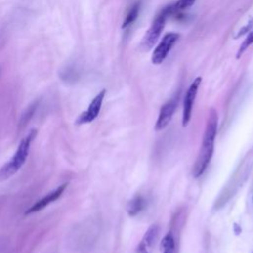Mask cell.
Instances as JSON below:
<instances>
[{
    "mask_svg": "<svg viewBox=\"0 0 253 253\" xmlns=\"http://www.w3.org/2000/svg\"><path fill=\"white\" fill-rule=\"evenodd\" d=\"M36 135L37 129L34 128L21 140L14 156L0 168V182L9 179L24 165L28 158L31 144Z\"/></svg>",
    "mask_w": 253,
    "mask_h": 253,
    "instance_id": "1",
    "label": "cell"
},
{
    "mask_svg": "<svg viewBox=\"0 0 253 253\" xmlns=\"http://www.w3.org/2000/svg\"><path fill=\"white\" fill-rule=\"evenodd\" d=\"M173 13H174L173 6H168V7H165L163 10H161L160 13L156 16L152 25L146 31V33L144 34V36L142 38L140 47L143 50H149L153 47V45L158 41V39L165 27L166 19L168 18L169 15H171Z\"/></svg>",
    "mask_w": 253,
    "mask_h": 253,
    "instance_id": "2",
    "label": "cell"
},
{
    "mask_svg": "<svg viewBox=\"0 0 253 253\" xmlns=\"http://www.w3.org/2000/svg\"><path fill=\"white\" fill-rule=\"evenodd\" d=\"M179 37L180 36L177 33H168L162 38V40L152 52L151 61L153 64L158 65L165 60L169 51L172 49V47L178 41Z\"/></svg>",
    "mask_w": 253,
    "mask_h": 253,
    "instance_id": "3",
    "label": "cell"
},
{
    "mask_svg": "<svg viewBox=\"0 0 253 253\" xmlns=\"http://www.w3.org/2000/svg\"><path fill=\"white\" fill-rule=\"evenodd\" d=\"M213 145L214 142H205L202 141L200 150L198 152L197 159L195 161V164L193 166V176L194 178L200 177L205 170L207 169L213 153Z\"/></svg>",
    "mask_w": 253,
    "mask_h": 253,
    "instance_id": "4",
    "label": "cell"
},
{
    "mask_svg": "<svg viewBox=\"0 0 253 253\" xmlns=\"http://www.w3.org/2000/svg\"><path fill=\"white\" fill-rule=\"evenodd\" d=\"M202 83V77H197L190 85L188 88L184 102H183V116H182V126H186L192 116V110H193V105L198 93V89L200 87V84Z\"/></svg>",
    "mask_w": 253,
    "mask_h": 253,
    "instance_id": "5",
    "label": "cell"
},
{
    "mask_svg": "<svg viewBox=\"0 0 253 253\" xmlns=\"http://www.w3.org/2000/svg\"><path fill=\"white\" fill-rule=\"evenodd\" d=\"M106 95V90H102L100 93H98L95 98L91 101L88 109L81 113L79 115V117L76 120V125H83V124H87V123H91L93 122L99 115L102 104H103V100L105 98Z\"/></svg>",
    "mask_w": 253,
    "mask_h": 253,
    "instance_id": "6",
    "label": "cell"
},
{
    "mask_svg": "<svg viewBox=\"0 0 253 253\" xmlns=\"http://www.w3.org/2000/svg\"><path fill=\"white\" fill-rule=\"evenodd\" d=\"M67 185H68L67 183H64V184L58 186L55 190H53V191H51L50 193L46 194L43 198H42L41 200L37 201L32 207H30V208L25 211V214H30V213H34V212L40 211H42V209H44L46 206H48L49 204H51L52 202L56 201V200L63 194V192L65 191Z\"/></svg>",
    "mask_w": 253,
    "mask_h": 253,
    "instance_id": "7",
    "label": "cell"
},
{
    "mask_svg": "<svg viewBox=\"0 0 253 253\" xmlns=\"http://www.w3.org/2000/svg\"><path fill=\"white\" fill-rule=\"evenodd\" d=\"M157 237H158V226L156 224H152L149 226V228L146 230V232L142 236L134 253H152Z\"/></svg>",
    "mask_w": 253,
    "mask_h": 253,
    "instance_id": "8",
    "label": "cell"
},
{
    "mask_svg": "<svg viewBox=\"0 0 253 253\" xmlns=\"http://www.w3.org/2000/svg\"><path fill=\"white\" fill-rule=\"evenodd\" d=\"M176 107H177V101L175 99L169 100L161 107L159 114H158L156 124H155L156 130H161L167 126V125L169 124V122L171 121V119L173 117Z\"/></svg>",
    "mask_w": 253,
    "mask_h": 253,
    "instance_id": "9",
    "label": "cell"
},
{
    "mask_svg": "<svg viewBox=\"0 0 253 253\" xmlns=\"http://www.w3.org/2000/svg\"><path fill=\"white\" fill-rule=\"evenodd\" d=\"M217 123H218L217 113L213 108H211L209 111L207 124H206V127H205V132L203 135V141L214 142L216 132H217Z\"/></svg>",
    "mask_w": 253,
    "mask_h": 253,
    "instance_id": "10",
    "label": "cell"
},
{
    "mask_svg": "<svg viewBox=\"0 0 253 253\" xmlns=\"http://www.w3.org/2000/svg\"><path fill=\"white\" fill-rule=\"evenodd\" d=\"M144 207H145V200L143 199L142 196L137 195V196L133 197V198L127 203L126 211H127L128 215L134 216V215H136L139 211H141Z\"/></svg>",
    "mask_w": 253,
    "mask_h": 253,
    "instance_id": "11",
    "label": "cell"
},
{
    "mask_svg": "<svg viewBox=\"0 0 253 253\" xmlns=\"http://www.w3.org/2000/svg\"><path fill=\"white\" fill-rule=\"evenodd\" d=\"M160 252L161 253H177L175 239L172 232H168L164 235L160 241Z\"/></svg>",
    "mask_w": 253,
    "mask_h": 253,
    "instance_id": "12",
    "label": "cell"
},
{
    "mask_svg": "<svg viewBox=\"0 0 253 253\" xmlns=\"http://www.w3.org/2000/svg\"><path fill=\"white\" fill-rule=\"evenodd\" d=\"M139 11H140V2H136L130 7L127 14L126 15V18L123 22L122 28L126 29L127 27L131 26L134 23V21L137 19L138 15H139Z\"/></svg>",
    "mask_w": 253,
    "mask_h": 253,
    "instance_id": "13",
    "label": "cell"
},
{
    "mask_svg": "<svg viewBox=\"0 0 253 253\" xmlns=\"http://www.w3.org/2000/svg\"><path fill=\"white\" fill-rule=\"evenodd\" d=\"M37 106H38V101L34 102L33 104H31L27 109L26 111L23 113L22 115V118H21V121H20V126H25L31 120V118L33 117L36 109H37Z\"/></svg>",
    "mask_w": 253,
    "mask_h": 253,
    "instance_id": "14",
    "label": "cell"
},
{
    "mask_svg": "<svg viewBox=\"0 0 253 253\" xmlns=\"http://www.w3.org/2000/svg\"><path fill=\"white\" fill-rule=\"evenodd\" d=\"M253 43V29L250 30L248 33H247V36L245 38V40L242 42V43L240 44L238 50H237V54H236V57L239 58L244 52L245 50Z\"/></svg>",
    "mask_w": 253,
    "mask_h": 253,
    "instance_id": "15",
    "label": "cell"
},
{
    "mask_svg": "<svg viewBox=\"0 0 253 253\" xmlns=\"http://www.w3.org/2000/svg\"><path fill=\"white\" fill-rule=\"evenodd\" d=\"M195 2H196V0H178L173 5L174 13L175 12H180V11H183V10H186V9L190 8Z\"/></svg>",
    "mask_w": 253,
    "mask_h": 253,
    "instance_id": "16",
    "label": "cell"
},
{
    "mask_svg": "<svg viewBox=\"0 0 253 253\" xmlns=\"http://www.w3.org/2000/svg\"><path fill=\"white\" fill-rule=\"evenodd\" d=\"M253 29V18L247 23V25H245L243 28H241L240 29V31L238 32V34L235 36V39H237V38H240L241 36H243V35H245V34H247L250 30H252Z\"/></svg>",
    "mask_w": 253,
    "mask_h": 253,
    "instance_id": "17",
    "label": "cell"
}]
</instances>
